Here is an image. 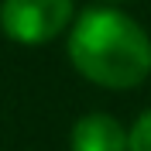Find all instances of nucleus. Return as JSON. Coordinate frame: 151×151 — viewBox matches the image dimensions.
Listing matches in <instances>:
<instances>
[{"label":"nucleus","mask_w":151,"mask_h":151,"mask_svg":"<svg viewBox=\"0 0 151 151\" xmlns=\"http://www.w3.org/2000/svg\"><path fill=\"white\" fill-rule=\"evenodd\" d=\"M69 58L89 83L131 89L151 76V38L120 10L89 7L69 31Z\"/></svg>","instance_id":"nucleus-1"},{"label":"nucleus","mask_w":151,"mask_h":151,"mask_svg":"<svg viewBox=\"0 0 151 151\" xmlns=\"http://www.w3.org/2000/svg\"><path fill=\"white\" fill-rule=\"evenodd\" d=\"M72 0H4L0 28L17 45H45L69 28Z\"/></svg>","instance_id":"nucleus-2"},{"label":"nucleus","mask_w":151,"mask_h":151,"mask_svg":"<svg viewBox=\"0 0 151 151\" xmlns=\"http://www.w3.org/2000/svg\"><path fill=\"white\" fill-rule=\"evenodd\" d=\"M69 148L72 151H127V131L110 113H86L72 124Z\"/></svg>","instance_id":"nucleus-3"},{"label":"nucleus","mask_w":151,"mask_h":151,"mask_svg":"<svg viewBox=\"0 0 151 151\" xmlns=\"http://www.w3.org/2000/svg\"><path fill=\"white\" fill-rule=\"evenodd\" d=\"M127 151H151V110H144L134 120L131 134H127Z\"/></svg>","instance_id":"nucleus-4"}]
</instances>
